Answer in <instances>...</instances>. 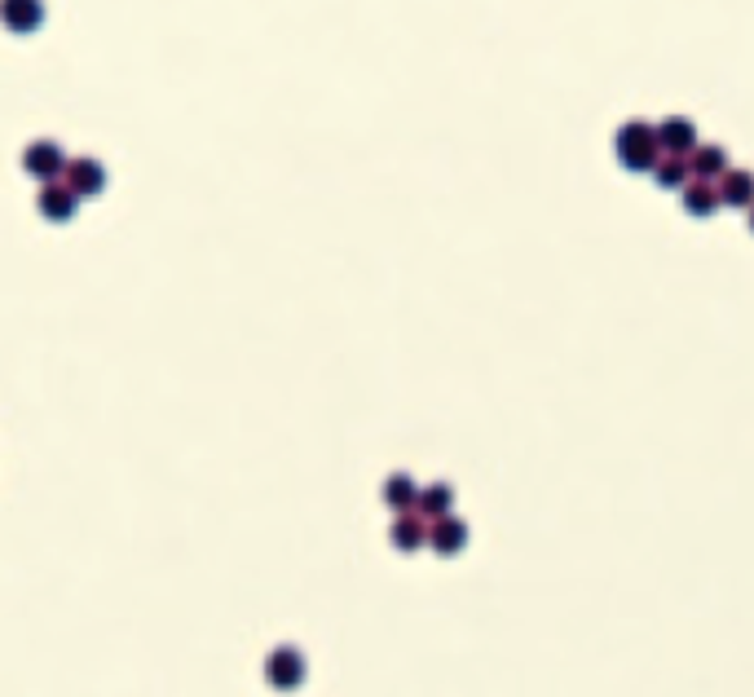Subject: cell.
<instances>
[{
  "mask_svg": "<svg viewBox=\"0 0 754 697\" xmlns=\"http://www.w3.org/2000/svg\"><path fill=\"white\" fill-rule=\"evenodd\" d=\"M657 132L649 124H627L623 137H618V151L627 160V168H653L657 164Z\"/></svg>",
  "mask_w": 754,
  "mask_h": 697,
  "instance_id": "cell-1",
  "label": "cell"
},
{
  "mask_svg": "<svg viewBox=\"0 0 754 697\" xmlns=\"http://www.w3.org/2000/svg\"><path fill=\"white\" fill-rule=\"evenodd\" d=\"M715 199H719V190L711 186V181H698L689 194H683V203H689L693 207V213H711V207H715Z\"/></svg>",
  "mask_w": 754,
  "mask_h": 697,
  "instance_id": "cell-13",
  "label": "cell"
},
{
  "mask_svg": "<svg viewBox=\"0 0 754 697\" xmlns=\"http://www.w3.org/2000/svg\"><path fill=\"white\" fill-rule=\"evenodd\" d=\"M0 23L14 36H31L44 27V5L40 0H0Z\"/></svg>",
  "mask_w": 754,
  "mask_h": 697,
  "instance_id": "cell-5",
  "label": "cell"
},
{
  "mask_svg": "<svg viewBox=\"0 0 754 697\" xmlns=\"http://www.w3.org/2000/svg\"><path fill=\"white\" fill-rule=\"evenodd\" d=\"M416 481H410L406 472H397V477H388L384 481V504L388 508H397V512H406V508H416Z\"/></svg>",
  "mask_w": 754,
  "mask_h": 697,
  "instance_id": "cell-9",
  "label": "cell"
},
{
  "mask_svg": "<svg viewBox=\"0 0 754 697\" xmlns=\"http://www.w3.org/2000/svg\"><path fill=\"white\" fill-rule=\"evenodd\" d=\"M36 203H40V217H49V221H72V217L80 213V194L66 186L62 177L44 181L40 194H36Z\"/></svg>",
  "mask_w": 754,
  "mask_h": 697,
  "instance_id": "cell-2",
  "label": "cell"
},
{
  "mask_svg": "<svg viewBox=\"0 0 754 697\" xmlns=\"http://www.w3.org/2000/svg\"><path fill=\"white\" fill-rule=\"evenodd\" d=\"M416 512L420 517H446L450 512V491L446 485H429V491L416 495Z\"/></svg>",
  "mask_w": 754,
  "mask_h": 697,
  "instance_id": "cell-10",
  "label": "cell"
},
{
  "mask_svg": "<svg viewBox=\"0 0 754 697\" xmlns=\"http://www.w3.org/2000/svg\"><path fill=\"white\" fill-rule=\"evenodd\" d=\"M657 142H662V147H670L675 155H689V147H693V124L670 119V124L657 132Z\"/></svg>",
  "mask_w": 754,
  "mask_h": 697,
  "instance_id": "cell-11",
  "label": "cell"
},
{
  "mask_svg": "<svg viewBox=\"0 0 754 697\" xmlns=\"http://www.w3.org/2000/svg\"><path fill=\"white\" fill-rule=\"evenodd\" d=\"M265 680H269L273 688H301V680H305V658H301V649H292V645L273 649V654L265 658Z\"/></svg>",
  "mask_w": 754,
  "mask_h": 697,
  "instance_id": "cell-4",
  "label": "cell"
},
{
  "mask_svg": "<svg viewBox=\"0 0 754 697\" xmlns=\"http://www.w3.org/2000/svg\"><path fill=\"white\" fill-rule=\"evenodd\" d=\"M683 173H689V155H670V160L657 168V177H662V181H679Z\"/></svg>",
  "mask_w": 754,
  "mask_h": 697,
  "instance_id": "cell-14",
  "label": "cell"
},
{
  "mask_svg": "<svg viewBox=\"0 0 754 697\" xmlns=\"http://www.w3.org/2000/svg\"><path fill=\"white\" fill-rule=\"evenodd\" d=\"M393 543H397L401 552H416V547L429 543V525H424V517H420L416 508H406V517H397V525H393Z\"/></svg>",
  "mask_w": 754,
  "mask_h": 697,
  "instance_id": "cell-7",
  "label": "cell"
},
{
  "mask_svg": "<svg viewBox=\"0 0 754 697\" xmlns=\"http://www.w3.org/2000/svg\"><path fill=\"white\" fill-rule=\"evenodd\" d=\"M23 168H27L31 177H40V181H53V177H62L66 155H62L57 142H31V147L23 151Z\"/></svg>",
  "mask_w": 754,
  "mask_h": 697,
  "instance_id": "cell-6",
  "label": "cell"
},
{
  "mask_svg": "<svg viewBox=\"0 0 754 697\" xmlns=\"http://www.w3.org/2000/svg\"><path fill=\"white\" fill-rule=\"evenodd\" d=\"M698 168H702V173H706V177H711V173H719V168H724V155H719V151H711V147H706V151H698Z\"/></svg>",
  "mask_w": 754,
  "mask_h": 697,
  "instance_id": "cell-15",
  "label": "cell"
},
{
  "mask_svg": "<svg viewBox=\"0 0 754 697\" xmlns=\"http://www.w3.org/2000/svg\"><path fill=\"white\" fill-rule=\"evenodd\" d=\"M750 194H754V181H750L745 173H728V177H724L719 199H728V203H750Z\"/></svg>",
  "mask_w": 754,
  "mask_h": 697,
  "instance_id": "cell-12",
  "label": "cell"
},
{
  "mask_svg": "<svg viewBox=\"0 0 754 697\" xmlns=\"http://www.w3.org/2000/svg\"><path fill=\"white\" fill-rule=\"evenodd\" d=\"M62 181L72 186L80 199H93V194H102V190H106V168H102L93 155H76V160H66Z\"/></svg>",
  "mask_w": 754,
  "mask_h": 697,
  "instance_id": "cell-3",
  "label": "cell"
},
{
  "mask_svg": "<svg viewBox=\"0 0 754 697\" xmlns=\"http://www.w3.org/2000/svg\"><path fill=\"white\" fill-rule=\"evenodd\" d=\"M463 538H468V530H463V521H455L450 512H446V517H437V525L429 530V543H433L437 552H446V556H450V552H459V547H463Z\"/></svg>",
  "mask_w": 754,
  "mask_h": 697,
  "instance_id": "cell-8",
  "label": "cell"
}]
</instances>
